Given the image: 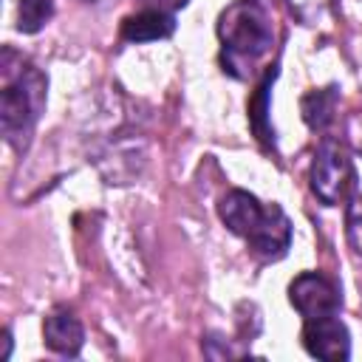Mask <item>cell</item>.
Here are the masks:
<instances>
[{"label": "cell", "mask_w": 362, "mask_h": 362, "mask_svg": "<svg viewBox=\"0 0 362 362\" xmlns=\"http://www.w3.org/2000/svg\"><path fill=\"white\" fill-rule=\"evenodd\" d=\"M218 40L223 74L232 79H249L274 42L269 6L257 0L229 3L218 17Z\"/></svg>", "instance_id": "6da1fadb"}, {"label": "cell", "mask_w": 362, "mask_h": 362, "mask_svg": "<svg viewBox=\"0 0 362 362\" xmlns=\"http://www.w3.org/2000/svg\"><path fill=\"white\" fill-rule=\"evenodd\" d=\"M218 218L232 235L243 238L260 260H280L291 246L294 226L283 206L260 204L257 195L246 189H229L218 201Z\"/></svg>", "instance_id": "7a4b0ae2"}, {"label": "cell", "mask_w": 362, "mask_h": 362, "mask_svg": "<svg viewBox=\"0 0 362 362\" xmlns=\"http://www.w3.org/2000/svg\"><path fill=\"white\" fill-rule=\"evenodd\" d=\"M48 99V76L31 65L20 62L17 74L6 79L0 93V130L8 147L23 153L31 141V133L45 110Z\"/></svg>", "instance_id": "3957f363"}, {"label": "cell", "mask_w": 362, "mask_h": 362, "mask_svg": "<svg viewBox=\"0 0 362 362\" xmlns=\"http://www.w3.org/2000/svg\"><path fill=\"white\" fill-rule=\"evenodd\" d=\"M308 184H311V192L325 206H337L351 198V192L356 187V170L339 141H334V139L320 141L311 170H308Z\"/></svg>", "instance_id": "277c9868"}, {"label": "cell", "mask_w": 362, "mask_h": 362, "mask_svg": "<svg viewBox=\"0 0 362 362\" xmlns=\"http://www.w3.org/2000/svg\"><path fill=\"white\" fill-rule=\"evenodd\" d=\"M288 303L303 320H320L339 314L342 291L322 272H303L288 283Z\"/></svg>", "instance_id": "5b68a950"}, {"label": "cell", "mask_w": 362, "mask_h": 362, "mask_svg": "<svg viewBox=\"0 0 362 362\" xmlns=\"http://www.w3.org/2000/svg\"><path fill=\"white\" fill-rule=\"evenodd\" d=\"M303 348L317 359L342 362L351 356V334L339 320V314L303 320Z\"/></svg>", "instance_id": "8992f818"}, {"label": "cell", "mask_w": 362, "mask_h": 362, "mask_svg": "<svg viewBox=\"0 0 362 362\" xmlns=\"http://www.w3.org/2000/svg\"><path fill=\"white\" fill-rule=\"evenodd\" d=\"M173 31H175V14L153 6H141L136 14H127L119 28L122 40L127 42H156L173 37Z\"/></svg>", "instance_id": "52a82bcc"}, {"label": "cell", "mask_w": 362, "mask_h": 362, "mask_svg": "<svg viewBox=\"0 0 362 362\" xmlns=\"http://www.w3.org/2000/svg\"><path fill=\"white\" fill-rule=\"evenodd\" d=\"M42 339L54 354L76 356L85 345V328L68 308H57L42 320Z\"/></svg>", "instance_id": "ba28073f"}, {"label": "cell", "mask_w": 362, "mask_h": 362, "mask_svg": "<svg viewBox=\"0 0 362 362\" xmlns=\"http://www.w3.org/2000/svg\"><path fill=\"white\" fill-rule=\"evenodd\" d=\"M274 79H277V65H272L266 74H263V79L257 82V88H255V93L249 96V105H246V110H249V127H252V133H255V139L266 147V150H274V127H272V122H269V96H272V85H274Z\"/></svg>", "instance_id": "9c48e42d"}, {"label": "cell", "mask_w": 362, "mask_h": 362, "mask_svg": "<svg viewBox=\"0 0 362 362\" xmlns=\"http://www.w3.org/2000/svg\"><path fill=\"white\" fill-rule=\"evenodd\" d=\"M337 99H339L337 85H328V88H322V90H308V93L300 99L303 122H305L311 130H320V133L328 130V124L334 122Z\"/></svg>", "instance_id": "30bf717a"}, {"label": "cell", "mask_w": 362, "mask_h": 362, "mask_svg": "<svg viewBox=\"0 0 362 362\" xmlns=\"http://www.w3.org/2000/svg\"><path fill=\"white\" fill-rule=\"evenodd\" d=\"M54 17V0H20L17 6V31L37 34Z\"/></svg>", "instance_id": "8fae6325"}, {"label": "cell", "mask_w": 362, "mask_h": 362, "mask_svg": "<svg viewBox=\"0 0 362 362\" xmlns=\"http://www.w3.org/2000/svg\"><path fill=\"white\" fill-rule=\"evenodd\" d=\"M345 240L356 255H362V192H351L345 201Z\"/></svg>", "instance_id": "7c38bea8"}, {"label": "cell", "mask_w": 362, "mask_h": 362, "mask_svg": "<svg viewBox=\"0 0 362 362\" xmlns=\"http://www.w3.org/2000/svg\"><path fill=\"white\" fill-rule=\"evenodd\" d=\"M345 133H348V141L354 144L356 153H362V110L351 113L348 122H345Z\"/></svg>", "instance_id": "4fadbf2b"}, {"label": "cell", "mask_w": 362, "mask_h": 362, "mask_svg": "<svg viewBox=\"0 0 362 362\" xmlns=\"http://www.w3.org/2000/svg\"><path fill=\"white\" fill-rule=\"evenodd\" d=\"M144 6H153V8H164V11H178V8H184L189 0H141Z\"/></svg>", "instance_id": "5bb4252c"}, {"label": "cell", "mask_w": 362, "mask_h": 362, "mask_svg": "<svg viewBox=\"0 0 362 362\" xmlns=\"http://www.w3.org/2000/svg\"><path fill=\"white\" fill-rule=\"evenodd\" d=\"M3 345H6V348H3L0 359H8V354H11V331H8V328L3 331Z\"/></svg>", "instance_id": "9a60e30c"}, {"label": "cell", "mask_w": 362, "mask_h": 362, "mask_svg": "<svg viewBox=\"0 0 362 362\" xmlns=\"http://www.w3.org/2000/svg\"><path fill=\"white\" fill-rule=\"evenodd\" d=\"M85 3H110V0H85Z\"/></svg>", "instance_id": "2e32d148"}, {"label": "cell", "mask_w": 362, "mask_h": 362, "mask_svg": "<svg viewBox=\"0 0 362 362\" xmlns=\"http://www.w3.org/2000/svg\"><path fill=\"white\" fill-rule=\"evenodd\" d=\"M257 3H266V6H269V0H257Z\"/></svg>", "instance_id": "e0dca14e"}]
</instances>
